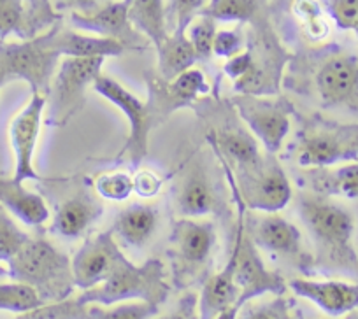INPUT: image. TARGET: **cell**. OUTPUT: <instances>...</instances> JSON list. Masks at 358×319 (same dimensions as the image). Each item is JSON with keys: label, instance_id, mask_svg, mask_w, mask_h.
Masks as SVG:
<instances>
[{"label": "cell", "instance_id": "cell-1", "mask_svg": "<svg viewBox=\"0 0 358 319\" xmlns=\"http://www.w3.org/2000/svg\"><path fill=\"white\" fill-rule=\"evenodd\" d=\"M299 212L318 253V262L339 272L358 274L353 246L355 218L346 207L316 193L302 195Z\"/></svg>", "mask_w": 358, "mask_h": 319}, {"label": "cell", "instance_id": "cell-2", "mask_svg": "<svg viewBox=\"0 0 358 319\" xmlns=\"http://www.w3.org/2000/svg\"><path fill=\"white\" fill-rule=\"evenodd\" d=\"M4 267L11 281L34 288L43 302L64 300L76 288L71 258L41 237H30Z\"/></svg>", "mask_w": 358, "mask_h": 319}, {"label": "cell", "instance_id": "cell-3", "mask_svg": "<svg viewBox=\"0 0 358 319\" xmlns=\"http://www.w3.org/2000/svg\"><path fill=\"white\" fill-rule=\"evenodd\" d=\"M169 291L171 286L165 279V269L160 260L151 258L137 265L122 255L108 279L92 290L83 291L79 298L88 305H113L127 300H144L160 307L167 300Z\"/></svg>", "mask_w": 358, "mask_h": 319}, {"label": "cell", "instance_id": "cell-4", "mask_svg": "<svg viewBox=\"0 0 358 319\" xmlns=\"http://www.w3.org/2000/svg\"><path fill=\"white\" fill-rule=\"evenodd\" d=\"M292 153L302 169L358 162V123H337L313 116L299 130Z\"/></svg>", "mask_w": 358, "mask_h": 319}, {"label": "cell", "instance_id": "cell-5", "mask_svg": "<svg viewBox=\"0 0 358 319\" xmlns=\"http://www.w3.org/2000/svg\"><path fill=\"white\" fill-rule=\"evenodd\" d=\"M230 186L246 209L255 212H280L292 200V184L273 153L265 151L255 165L232 170L222 160Z\"/></svg>", "mask_w": 358, "mask_h": 319}, {"label": "cell", "instance_id": "cell-6", "mask_svg": "<svg viewBox=\"0 0 358 319\" xmlns=\"http://www.w3.org/2000/svg\"><path fill=\"white\" fill-rule=\"evenodd\" d=\"M234 200L237 204V225L234 237V255H236V283L239 288V300L237 305L243 307L248 302L260 298L264 295H285L288 283L281 274L271 270L264 263L260 249L253 242L250 233L246 232V205L243 204L239 195L232 190Z\"/></svg>", "mask_w": 358, "mask_h": 319}, {"label": "cell", "instance_id": "cell-7", "mask_svg": "<svg viewBox=\"0 0 358 319\" xmlns=\"http://www.w3.org/2000/svg\"><path fill=\"white\" fill-rule=\"evenodd\" d=\"M106 58L64 57L50 88V112L48 125L64 126L78 114L85 105L88 87H94L95 79L102 74Z\"/></svg>", "mask_w": 358, "mask_h": 319}, {"label": "cell", "instance_id": "cell-8", "mask_svg": "<svg viewBox=\"0 0 358 319\" xmlns=\"http://www.w3.org/2000/svg\"><path fill=\"white\" fill-rule=\"evenodd\" d=\"M216 246V228L201 218H179L171 232V260L174 281L188 286L208 269Z\"/></svg>", "mask_w": 358, "mask_h": 319}, {"label": "cell", "instance_id": "cell-9", "mask_svg": "<svg viewBox=\"0 0 358 319\" xmlns=\"http://www.w3.org/2000/svg\"><path fill=\"white\" fill-rule=\"evenodd\" d=\"M94 90L104 98H108L115 107H118L127 116L130 125L129 137L118 153L120 160H129L132 167H141L144 158L148 156V147H150V133L155 125H158L157 118L153 114V109L148 102L139 101L132 91L127 90L122 83L109 75L101 74L94 83Z\"/></svg>", "mask_w": 358, "mask_h": 319}, {"label": "cell", "instance_id": "cell-10", "mask_svg": "<svg viewBox=\"0 0 358 319\" xmlns=\"http://www.w3.org/2000/svg\"><path fill=\"white\" fill-rule=\"evenodd\" d=\"M230 102L246 128L253 133L255 139L260 140L267 153L276 154L283 147L292 128L290 116L294 114V105L290 102L278 97L241 94Z\"/></svg>", "mask_w": 358, "mask_h": 319}, {"label": "cell", "instance_id": "cell-11", "mask_svg": "<svg viewBox=\"0 0 358 319\" xmlns=\"http://www.w3.org/2000/svg\"><path fill=\"white\" fill-rule=\"evenodd\" d=\"M246 232L258 249H264L304 272L313 267L311 255L304 249L301 230L283 216L276 212H258V216L246 223Z\"/></svg>", "mask_w": 358, "mask_h": 319}, {"label": "cell", "instance_id": "cell-12", "mask_svg": "<svg viewBox=\"0 0 358 319\" xmlns=\"http://www.w3.org/2000/svg\"><path fill=\"white\" fill-rule=\"evenodd\" d=\"M251 58L250 65L241 77L234 81V91L241 95L274 97L280 94L281 75L287 64V54L274 40H257L255 46H248Z\"/></svg>", "mask_w": 358, "mask_h": 319}, {"label": "cell", "instance_id": "cell-13", "mask_svg": "<svg viewBox=\"0 0 358 319\" xmlns=\"http://www.w3.org/2000/svg\"><path fill=\"white\" fill-rule=\"evenodd\" d=\"M48 97L43 94H32L29 104L15 116L9 128L11 137V146L15 151V174L13 179L18 183L25 181H43L39 172L34 165V156H36L37 140L41 135V125H43L44 111H46Z\"/></svg>", "mask_w": 358, "mask_h": 319}, {"label": "cell", "instance_id": "cell-14", "mask_svg": "<svg viewBox=\"0 0 358 319\" xmlns=\"http://www.w3.org/2000/svg\"><path fill=\"white\" fill-rule=\"evenodd\" d=\"M122 255L113 230L88 237L71 260L76 288L86 291L104 283Z\"/></svg>", "mask_w": 358, "mask_h": 319}, {"label": "cell", "instance_id": "cell-15", "mask_svg": "<svg viewBox=\"0 0 358 319\" xmlns=\"http://www.w3.org/2000/svg\"><path fill=\"white\" fill-rule=\"evenodd\" d=\"M60 15L51 0H0V40H29L53 29Z\"/></svg>", "mask_w": 358, "mask_h": 319}, {"label": "cell", "instance_id": "cell-16", "mask_svg": "<svg viewBox=\"0 0 358 319\" xmlns=\"http://www.w3.org/2000/svg\"><path fill=\"white\" fill-rule=\"evenodd\" d=\"M148 88H150L148 104L153 109L158 123L167 119L169 114L178 109L190 107L201 95L209 91V84L202 71L194 67L171 81H165L162 75L158 79H148Z\"/></svg>", "mask_w": 358, "mask_h": 319}, {"label": "cell", "instance_id": "cell-17", "mask_svg": "<svg viewBox=\"0 0 358 319\" xmlns=\"http://www.w3.org/2000/svg\"><path fill=\"white\" fill-rule=\"evenodd\" d=\"M71 23L78 30L120 40L129 50H144L146 47V40L143 39L144 36H141L130 23L125 0L106 2V4L92 9V11L71 13Z\"/></svg>", "mask_w": 358, "mask_h": 319}, {"label": "cell", "instance_id": "cell-18", "mask_svg": "<svg viewBox=\"0 0 358 319\" xmlns=\"http://www.w3.org/2000/svg\"><path fill=\"white\" fill-rule=\"evenodd\" d=\"M316 90L327 107L353 102L358 95V57L337 53L327 58L316 72Z\"/></svg>", "mask_w": 358, "mask_h": 319}, {"label": "cell", "instance_id": "cell-19", "mask_svg": "<svg viewBox=\"0 0 358 319\" xmlns=\"http://www.w3.org/2000/svg\"><path fill=\"white\" fill-rule=\"evenodd\" d=\"M288 290L315 304L320 311L332 318H341L358 309V283L295 277L288 283Z\"/></svg>", "mask_w": 358, "mask_h": 319}, {"label": "cell", "instance_id": "cell-20", "mask_svg": "<svg viewBox=\"0 0 358 319\" xmlns=\"http://www.w3.org/2000/svg\"><path fill=\"white\" fill-rule=\"evenodd\" d=\"M237 300H239V288L236 283V255L232 251L225 267L208 277L202 284L199 295V318L216 319L229 309L239 307Z\"/></svg>", "mask_w": 358, "mask_h": 319}, {"label": "cell", "instance_id": "cell-21", "mask_svg": "<svg viewBox=\"0 0 358 319\" xmlns=\"http://www.w3.org/2000/svg\"><path fill=\"white\" fill-rule=\"evenodd\" d=\"M104 207L86 191L72 195L58 205L50 230L64 239H78L90 226L101 219Z\"/></svg>", "mask_w": 358, "mask_h": 319}, {"label": "cell", "instance_id": "cell-22", "mask_svg": "<svg viewBox=\"0 0 358 319\" xmlns=\"http://www.w3.org/2000/svg\"><path fill=\"white\" fill-rule=\"evenodd\" d=\"M209 142L216 149V154L232 170L251 167L264 156L258 147L257 139L248 133L243 126H225L209 133Z\"/></svg>", "mask_w": 358, "mask_h": 319}, {"label": "cell", "instance_id": "cell-23", "mask_svg": "<svg viewBox=\"0 0 358 319\" xmlns=\"http://www.w3.org/2000/svg\"><path fill=\"white\" fill-rule=\"evenodd\" d=\"M0 205L29 226H43L50 219V209L41 195L27 190L13 177L0 176Z\"/></svg>", "mask_w": 358, "mask_h": 319}, {"label": "cell", "instance_id": "cell-24", "mask_svg": "<svg viewBox=\"0 0 358 319\" xmlns=\"http://www.w3.org/2000/svg\"><path fill=\"white\" fill-rule=\"evenodd\" d=\"M158 226V211L150 204H132L115 219L113 233L125 246L141 249L151 241Z\"/></svg>", "mask_w": 358, "mask_h": 319}, {"label": "cell", "instance_id": "cell-25", "mask_svg": "<svg viewBox=\"0 0 358 319\" xmlns=\"http://www.w3.org/2000/svg\"><path fill=\"white\" fill-rule=\"evenodd\" d=\"M176 207L181 218H202L216 209L215 190L201 165H195L183 179L176 197Z\"/></svg>", "mask_w": 358, "mask_h": 319}, {"label": "cell", "instance_id": "cell-26", "mask_svg": "<svg viewBox=\"0 0 358 319\" xmlns=\"http://www.w3.org/2000/svg\"><path fill=\"white\" fill-rule=\"evenodd\" d=\"M306 183L311 184V191L323 197L358 198V162L343 163L330 169H308Z\"/></svg>", "mask_w": 358, "mask_h": 319}, {"label": "cell", "instance_id": "cell-27", "mask_svg": "<svg viewBox=\"0 0 358 319\" xmlns=\"http://www.w3.org/2000/svg\"><path fill=\"white\" fill-rule=\"evenodd\" d=\"M57 47L62 57H78V58H109L120 57L129 47L116 39L101 36H86V34L74 32V30H62L58 27L57 32Z\"/></svg>", "mask_w": 358, "mask_h": 319}, {"label": "cell", "instance_id": "cell-28", "mask_svg": "<svg viewBox=\"0 0 358 319\" xmlns=\"http://www.w3.org/2000/svg\"><path fill=\"white\" fill-rule=\"evenodd\" d=\"M125 4L134 29L157 50L169 36L164 0H125Z\"/></svg>", "mask_w": 358, "mask_h": 319}, {"label": "cell", "instance_id": "cell-29", "mask_svg": "<svg viewBox=\"0 0 358 319\" xmlns=\"http://www.w3.org/2000/svg\"><path fill=\"white\" fill-rule=\"evenodd\" d=\"M158 72L165 81L178 77L199 61L197 53L187 34H169L167 39L157 47Z\"/></svg>", "mask_w": 358, "mask_h": 319}, {"label": "cell", "instance_id": "cell-30", "mask_svg": "<svg viewBox=\"0 0 358 319\" xmlns=\"http://www.w3.org/2000/svg\"><path fill=\"white\" fill-rule=\"evenodd\" d=\"M267 0H209L201 15L215 22L257 23Z\"/></svg>", "mask_w": 358, "mask_h": 319}, {"label": "cell", "instance_id": "cell-31", "mask_svg": "<svg viewBox=\"0 0 358 319\" xmlns=\"http://www.w3.org/2000/svg\"><path fill=\"white\" fill-rule=\"evenodd\" d=\"M15 319H90V305L79 297L44 302L39 307L16 314Z\"/></svg>", "mask_w": 358, "mask_h": 319}, {"label": "cell", "instance_id": "cell-32", "mask_svg": "<svg viewBox=\"0 0 358 319\" xmlns=\"http://www.w3.org/2000/svg\"><path fill=\"white\" fill-rule=\"evenodd\" d=\"M158 305L144 300H127L113 305H90V319H153Z\"/></svg>", "mask_w": 358, "mask_h": 319}, {"label": "cell", "instance_id": "cell-33", "mask_svg": "<svg viewBox=\"0 0 358 319\" xmlns=\"http://www.w3.org/2000/svg\"><path fill=\"white\" fill-rule=\"evenodd\" d=\"M237 319H299L294 304L285 295H273L268 300L248 302L241 307Z\"/></svg>", "mask_w": 358, "mask_h": 319}, {"label": "cell", "instance_id": "cell-34", "mask_svg": "<svg viewBox=\"0 0 358 319\" xmlns=\"http://www.w3.org/2000/svg\"><path fill=\"white\" fill-rule=\"evenodd\" d=\"M44 304L37 291L27 284L16 283H0V311L13 312V314H23L27 311L39 307Z\"/></svg>", "mask_w": 358, "mask_h": 319}, {"label": "cell", "instance_id": "cell-35", "mask_svg": "<svg viewBox=\"0 0 358 319\" xmlns=\"http://www.w3.org/2000/svg\"><path fill=\"white\" fill-rule=\"evenodd\" d=\"M29 239L30 235L16 225L13 214L0 205V263L6 265Z\"/></svg>", "mask_w": 358, "mask_h": 319}, {"label": "cell", "instance_id": "cell-36", "mask_svg": "<svg viewBox=\"0 0 358 319\" xmlns=\"http://www.w3.org/2000/svg\"><path fill=\"white\" fill-rule=\"evenodd\" d=\"M95 190L104 200L123 202L134 193V176L125 170L102 172L95 177Z\"/></svg>", "mask_w": 358, "mask_h": 319}, {"label": "cell", "instance_id": "cell-37", "mask_svg": "<svg viewBox=\"0 0 358 319\" xmlns=\"http://www.w3.org/2000/svg\"><path fill=\"white\" fill-rule=\"evenodd\" d=\"M206 2L208 0H171L165 9L169 34H187L190 23L206 8Z\"/></svg>", "mask_w": 358, "mask_h": 319}, {"label": "cell", "instance_id": "cell-38", "mask_svg": "<svg viewBox=\"0 0 358 319\" xmlns=\"http://www.w3.org/2000/svg\"><path fill=\"white\" fill-rule=\"evenodd\" d=\"M216 23L218 22H215L213 18L199 15V18L194 20L187 29V37L190 39L199 60H208L213 54V44H215L216 32H218Z\"/></svg>", "mask_w": 358, "mask_h": 319}, {"label": "cell", "instance_id": "cell-39", "mask_svg": "<svg viewBox=\"0 0 358 319\" xmlns=\"http://www.w3.org/2000/svg\"><path fill=\"white\" fill-rule=\"evenodd\" d=\"M294 13L302 22L309 37L323 39L329 34V25H327L322 8L316 0H294Z\"/></svg>", "mask_w": 358, "mask_h": 319}, {"label": "cell", "instance_id": "cell-40", "mask_svg": "<svg viewBox=\"0 0 358 319\" xmlns=\"http://www.w3.org/2000/svg\"><path fill=\"white\" fill-rule=\"evenodd\" d=\"M325 9L339 29L353 32L358 27V0H325Z\"/></svg>", "mask_w": 358, "mask_h": 319}, {"label": "cell", "instance_id": "cell-41", "mask_svg": "<svg viewBox=\"0 0 358 319\" xmlns=\"http://www.w3.org/2000/svg\"><path fill=\"white\" fill-rule=\"evenodd\" d=\"M244 39L239 30H220L216 32L213 54L220 58H232L243 51Z\"/></svg>", "mask_w": 358, "mask_h": 319}, {"label": "cell", "instance_id": "cell-42", "mask_svg": "<svg viewBox=\"0 0 358 319\" xmlns=\"http://www.w3.org/2000/svg\"><path fill=\"white\" fill-rule=\"evenodd\" d=\"M162 188V177L155 170L141 169L134 174V193L141 198L157 197Z\"/></svg>", "mask_w": 358, "mask_h": 319}, {"label": "cell", "instance_id": "cell-43", "mask_svg": "<svg viewBox=\"0 0 358 319\" xmlns=\"http://www.w3.org/2000/svg\"><path fill=\"white\" fill-rule=\"evenodd\" d=\"M158 319H201L199 318V295L187 293L179 300L174 311Z\"/></svg>", "mask_w": 358, "mask_h": 319}, {"label": "cell", "instance_id": "cell-44", "mask_svg": "<svg viewBox=\"0 0 358 319\" xmlns=\"http://www.w3.org/2000/svg\"><path fill=\"white\" fill-rule=\"evenodd\" d=\"M111 2V0H57L58 9H69L71 13L74 11H92L99 6Z\"/></svg>", "mask_w": 358, "mask_h": 319}, {"label": "cell", "instance_id": "cell-45", "mask_svg": "<svg viewBox=\"0 0 358 319\" xmlns=\"http://www.w3.org/2000/svg\"><path fill=\"white\" fill-rule=\"evenodd\" d=\"M2 276H8V272H6V267L0 263V277H2Z\"/></svg>", "mask_w": 358, "mask_h": 319}]
</instances>
